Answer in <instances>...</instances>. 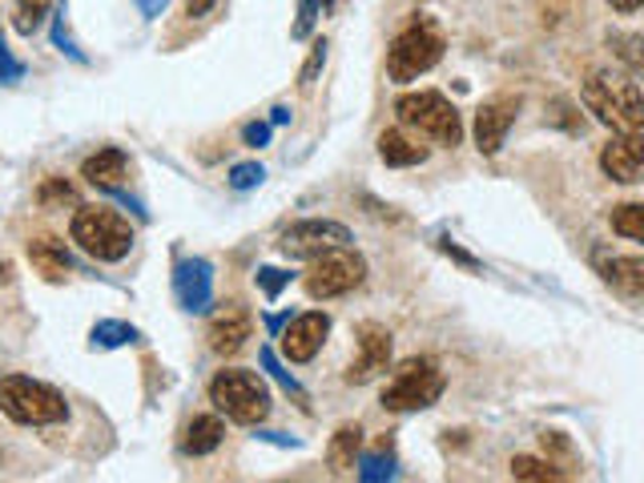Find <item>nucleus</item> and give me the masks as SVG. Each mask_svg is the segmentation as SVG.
<instances>
[{
    "mask_svg": "<svg viewBox=\"0 0 644 483\" xmlns=\"http://www.w3.org/2000/svg\"><path fill=\"white\" fill-rule=\"evenodd\" d=\"M41 202L44 205H53V202H77V193H73V185H69V182L53 178V182L41 185Z\"/></svg>",
    "mask_w": 644,
    "mask_h": 483,
    "instance_id": "34",
    "label": "nucleus"
},
{
    "mask_svg": "<svg viewBox=\"0 0 644 483\" xmlns=\"http://www.w3.org/2000/svg\"><path fill=\"white\" fill-rule=\"evenodd\" d=\"M250 334H254V319H250V311H242V306H225V311L210 322L205 339H210V351L214 354H238L242 346H246Z\"/></svg>",
    "mask_w": 644,
    "mask_h": 483,
    "instance_id": "15",
    "label": "nucleus"
},
{
    "mask_svg": "<svg viewBox=\"0 0 644 483\" xmlns=\"http://www.w3.org/2000/svg\"><path fill=\"white\" fill-rule=\"evenodd\" d=\"M601 170L608 173L612 182L633 185L644 178V138H633V133H616L601 150Z\"/></svg>",
    "mask_w": 644,
    "mask_h": 483,
    "instance_id": "13",
    "label": "nucleus"
},
{
    "mask_svg": "<svg viewBox=\"0 0 644 483\" xmlns=\"http://www.w3.org/2000/svg\"><path fill=\"white\" fill-rule=\"evenodd\" d=\"M322 61H326V41H314L311 57H306V64H302V73H299V85L302 89H311L314 85V73L322 69Z\"/></svg>",
    "mask_w": 644,
    "mask_h": 483,
    "instance_id": "32",
    "label": "nucleus"
},
{
    "mask_svg": "<svg viewBox=\"0 0 644 483\" xmlns=\"http://www.w3.org/2000/svg\"><path fill=\"white\" fill-rule=\"evenodd\" d=\"M515 101H487V105L475 113V145H480V153H500L504 150V138L507 129H512L515 121Z\"/></svg>",
    "mask_w": 644,
    "mask_h": 483,
    "instance_id": "14",
    "label": "nucleus"
},
{
    "mask_svg": "<svg viewBox=\"0 0 644 483\" xmlns=\"http://www.w3.org/2000/svg\"><path fill=\"white\" fill-rule=\"evenodd\" d=\"M601 274L608 286H616L621 294H633V299H644V254H628V258H604Z\"/></svg>",
    "mask_w": 644,
    "mask_h": 483,
    "instance_id": "18",
    "label": "nucleus"
},
{
    "mask_svg": "<svg viewBox=\"0 0 644 483\" xmlns=\"http://www.w3.org/2000/svg\"><path fill=\"white\" fill-rule=\"evenodd\" d=\"M69 234L97 262H121L129 254V246H133L129 222L121 214H113V210H105V205H81L73 214Z\"/></svg>",
    "mask_w": 644,
    "mask_h": 483,
    "instance_id": "4",
    "label": "nucleus"
},
{
    "mask_svg": "<svg viewBox=\"0 0 644 483\" xmlns=\"http://www.w3.org/2000/svg\"><path fill=\"white\" fill-rule=\"evenodd\" d=\"M612 234L628 238V242H644V202L612 205Z\"/></svg>",
    "mask_w": 644,
    "mask_h": 483,
    "instance_id": "23",
    "label": "nucleus"
},
{
    "mask_svg": "<svg viewBox=\"0 0 644 483\" xmlns=\"http://www.w3.org/2000/svg\"><path fill=\"white\" fill-rule=\"evenodd\" d=\"M262 371H270V379H279L286 395H294V399H299V403H306V391H302V386L294 383V375H290L286 366L279 363V354L270 351V346H262Z\"/></svg>",
    "mask_w": 644,
    "mask_h": 483,
    "instance_id": "25",
    "label": "nucleus"
},
{
    "mask_svg": "<svg viewBox=\"0 0 644 483\" xmlns=\"http://www.w3.org/2000/svg\"><path fill=\"white\" fill-rule=\"evenodd\" d=\"M319 4L322 0H302L299 4V24H294V37H311V29H314V21H319Z\"/></svg>",
    "mask_w": 644,
    "mask_h": 483,
    "instance_id": "35",
    "label": "nucleus"
},
{
    "mask_svg": "<svg viewBox=\"0 0 644 483\" xmlns=\"http://www.w3.org/2000/svg\"><path fill=\"white\" fill-rule=\"evenodd\" d=\"M326 334H331V314L306 311V314H299V319L286 322L282 351H286L290 363H311L314 354L322 351V343H326Z\"/></svg>",
    "mask_w": 644,
    "mask_h": 483,
    "instance_id": "10",
    "label": "nucleus"
},
{
    "mask_svg": "<svg viewBox=\"0 0 644 483\" xmlns=\"http://www.w3.org/2000/svg\"><path fill=\"white\" fill-rule=\"evenodd\" d=\"M0 411L21 427H53L69 415V403L57 386L41 383V379L9 375L0 379Z\"/></svg>",
    "mask_w": 644,
    "mask_h": 483,
    "instance_id": "2",
    "label": "nucleus"
},
{
    "mask_svg": "<svg viewBox=\"0 0 644 483\" xmlns=\"http://www.w3.org/2000/svg\"><path fill=\"white\" fill-rule=\"evenodd\" d=\"M29 262H32V270H37L41 279H49V282H61L64 274L73 270V258H69L64 242H57V238H32L29 242Z\"/></svg>",
    "mask_w": 644,
    "mask_h": 483,
    "instance_id": "17",
    "label": "nucleus"
},
{
    "mask_svg": "<svg viewBox=\"0 0 644 483\" xmlns=\"http://www.w3.org/2000/svg\"><path fill=\"white\" fill-rule=\"evenodd\" d=\"M270 121H274V125H286V121H290V109H274V118H270Z\"/></svg>",
    "mask_w": 644,
    "mask_h": 483,
    "instance_id": "42",
    "label": "nucleus"
},
{
    "mask_svg": "<svg viewBox=\"0 0 644 483\" xmlns=\"http://www.w3.org/2000/svg\"><path fill=\"white\" fill-rule=\"evenodd\" d=\"M379 158H383L386 165H399V170H403V165H419V161L427 158V150L415 145L411 138H403L399 129H386L383 138H379Z\"/></svg>",
    "mask_w": 644,
    "mask_h": 483,
    "instance_id": "20",
    "label": "nucleus"
},
{
    "mask_svg": "<svg viewBox=\"0 0 644 483\" xmlns=\"http://www.w3.org/2000/svg\"><path fill=\"white\" fill-rule=\"evenodd\" d=\"M580 97H584L588 113H596V121H604L612 133L644 138V93L628 73L596 69V73H588Z\"/></svg>",
    "mask_w": 644,
    "mask_h": 483,
    "instance_id": "1",
    "label": "nucleus"
},
{
    "mask_svg": "<svg viewBox=\"0 0 644 483\" xmlns=\"http://www.w3.org/2000/svg\"><path fill=\"white\" fill-rule=\"evenodd\" d=\"M125 173H129V158L121 150H113V145H109V150H97L93 158H85V165H81V178L105 193H118L121 182H125Z\"/></svg>",
    "mask_w": 644,
    "mask_h": 483,
    "instance_id": "16",
    "label": "nucleus"
},
{
    "mask_svg": "<svg viewBox=\"0 0 644 483\" xmlns=\"http://www.w3.org/2000/svg\"><path fill=\"white\" fill-rule=\"evenodd\" d=\"M359 475H363L366 483L391 480V475H395V460H391V455H386V460H383V455H366V460H363V472H359Z\"/></svg>",
    "mask_w": 644,
    "mask_h": 483,
    "instance_id": "31",
    "label": "nucleus"
},
{
    "mask_svg": "<svg viewBox=\"0 0 644 483\" xmlns=\"http://www.w3.org/2000/svg\"><path fill=\"white\" fill-rule=\"evenodd\" d=\"M12 279V262H0V286Z\"/></svg>",
    "mask_w": 644,
    "mask_h": 483,
    "instance_id": "43",
    "label": "nucleus"
},
{
    "mask_svg": "<svg viewBox=\"0 0 644 483\" xmlns=\"http://www.w3.org/2000/svg\"><path fill=\"white\" fill-rule=\"evenodd\" d=\"M222 435H225V427L218 415H193L190 423H185L182 451L185 455H210V451H218Z\"/></svg>",
    "mask_w": 644,
    "mask_h": 483,
    "instance_id": "19",
    "label": "nucleus"
},
{
    "mask_svg": "<svg viewBox=\"0 0 644 483\" xmlns=\"http://www.w3.org/2000/svg\"><path fill=\"white\" fill-rule=\"evenodd\" d=\"M165 4H170V0H138V9L145 12V17H161V12H165Z\"/></svg>",
    "mask_w": 644,
    "mask_h": 483,
    "instance_id": "39",
    "label": "nucleus"
},
{
    "mask_svg": "<svg viewBox=\"0 0 644 483\" xmlns=\"http://www.w3.org/2000/svg\"><path fill=\"white\" fill-rule=\"evenodd\" d=\"M366 279V258L354 254L351 246L322 250L319 258H311V270L302 274V286L311 299H343L354 286H363Z\"/></svg>",
    "mask_w": 644,
    "mask_h": 483,
    "instance_id": "7",
    "label": "nucleus"
},
{
    "mask_svg": "<svg viewBox=\"0 0 644 483\" xmlns=\"http://www.w3.org/2000/svg\"><path fill=\"white\" fill-rule=\"evenodd\" d=\"M21 77H24V64L9 53V44H4V37H0V81L12 85V81H21Z\"/></svg>",
    "mask_w": 644,
    "mask_h": 483,
    "instance_id": "33",
    "label": "nucleus"
},
{
    "mask_svg": "<svg viewBox=\"0 0 644 483\" xmlns=\"http://www.w3.org/2000/svg\"><path fill=\"white\" fill-rule=\"evenodd\" d=\"M359 443H363L359 423H346V427L334 431L331 447H326V463H331V472H351L354 455H359Z\"/></svg>",
    "mask_w": 644,
    "mask_h": 483,
    "instance_id": "21",
    "label": "nucleus"
},
{
    "mask_svg": "<svg viewBox=\"0 0 644 483\" xmlns=\"http://www.w3.org/2000/svg\"><path fill=\"white\" fill-rule=\"evenodd\" d=\"M262 178H266V170H262L258 161H242V165L230 170V185H234V190H254Z\"/></svg>",
    "mask_w": 644,
    "mask_h": 483,
    "instance_id": "29",
    "label": "nucleus"
},
{
    "mask_svg": "<svg viewBox=\"0 0 644 483\" xmlns=\"http://www.w3.org/2000/svg\"><path fill=\"white\" fill-rule=\"evenodd\" d=\"M173 294L185 311H205L214 302V266L205 258H182L173 270Z\"/></svg>",
    "mask_w": 644,
    "mask_h": 483,
    "instance_id": "12",
    "label": "nucleus"
},
{
    "mask_svg": "<svg viewBox=\"0 0 644 483\" xmlns=\"http://www.w3.org/2000/svg\"><path fill=\"white\" fill-rule=\"evenodd\" d=\"M443 371L431 359H407L399 366L395 379L383 386V407L386 411H423L443 395Z\"/></svg>",
    "mask_w": 644,
    "mask_h": 483,
    "instance_id": "8",
    "label": "nucleus"
},
{
    "mask_svg": "<svg viewBox=\"0 0 644 483\" xmlns=\"http://www.w3.org/2000/svg\"><path fill=\"white\" fill-rule=\"evenodd\" d=\"M612 44H616V57H621L624 64L644 69V37L641 32H633V37H612Z\"/></svg>",
    "mask_w": 644,
    "mask_h": 483,
    "instance_id": "27",
    "label": "nucleus"
},
{
    "mask_svg": "<svg viewBox=\"0 0 644 483\" xmlns=\"http://www.w3.org/2000/svg\"><path fill=\"white\" fill-rule=\"evenodd\" d=\"M242 138H246V145H254L258 150V145H266L270 141V125L266 121H250V125L242 129Z\"/></svg>",
    "mask_w": 644,
    "mask_h": 483,
    "instance_id": "37",
    "label": "nucleus"
},
{
    "mask_svg": "<svg viewBox=\"0 0 644 483\" xmlns=\"http://www.w3.org/2000/svg\"><path fill=\"white\" fill-rule=\"evenodd\" d=\"M53 44L61 49V53H69L73 61H81L85 64V53L77 49V41H73V32H69V24H64V4L57 9V17H53Z\"/></svg>",
    "mask_w": 644,
    "mask_h": 483,
    "instance_id": "28",
    "label": "nucleus"
},
{
    "mask_svg": "<svg viewBox=\"0 0 644 483\" xmlns=\"http://www.w3.org/2000/svg\"><path fill=\"white\" fill-rule=\"evenodd\" d=\"M440 61H443V37L427 17L411 21L407 29L391 41V49H386V73H391V81H399V85H407L415 77L431 73Z\"/></svg>",
    "mask_w": 644,
    "mask_h": 483,
    "instance_id": "5",
    "label": "nucleus"
},
{
    "mask_svg": "<svg viewBox=\"0 0 644 483\" xmlns=\"http://www.w3.org/2000/svg\"><path fill=\"white\" fill-rule=\"evenodd\" d=\"M512 475L515 480H556V467L544 460H532V455H515L512 460Z\"/></svg>",
    "mask_w": 644,
    "mask_h": 483,
    "instance_id": "26",
    "label": "nucleus"
},
{
    "mask_svg": "<svg viewBox=\"0 0 644 483\" xmlns=\"http://www.w3.org/2000/svg\"><path fill=\"white\" fill-rule=\"evenodd\" d=\"M210 9H214V0H185V12L190 17H205Z\"/></svg>",
    "mask_w": 644,
    "mask_h": 483,
    "instance_id": "40",
    "label": "nucleus"
},
{
    "mask_svg": "<svg viewBox=\"0 0 644 483\" xmlns=\"http://www.w3.org/2000/svg\"><path fill=\"white\" fill-rule=\"evenodd\" d=\"M608 4L616 12H636V9H644V0H608Z\"/></svg>",
    "mask_w": 644,
    "mask_h": 483,
    "instance_id": "41",
    "label": "nucleus"
},
{
    "mask_svg": "<svg viewBox=\"0 0 644 483\" xmlns=\"http://www.w3.org/2000/svg\"><path fill=\"white\" fill-rule=\"evenodd\" d=\"M44 12H49V0H17L12 4V29L21 32V37H32V32L41 29Z\"/></svg>",
    "mask_w": 644,
    "mask_h": 483,
    "instance_id": "24",
    "label": "nucleus"
},
{
    "mask_svg": "<svg viewBox=\"0 0 644 483\" xmlns=\"http://www.w3.org/2000/svg\"><path fill=\"white\" fill-rule=\"evenodd\" d=\"M391 363V334L379 326V322H366L363 331H359V354H354V363L346 366V383H371L379 379Z\"/></svg>",
    "mask_w": 644,
    "mask_h": 483,
    "instance_id": "11",
    "label": "nucleus"
},
{
    "mask_svg": "<svg viewBox=\"0 0 644 483\" xmlns=\"http://www.w3.org/2000/svg\"><path fill=\"white\" fill-rule=\"evenodd\" d=\"M395 113L407 129H419L423 138L440 141V145H447V150H455V145L463 141L460 109L451 105L443 93H435V89H423V93H403L395 101Z\"/></svg>",
    "mask_w": 644,
    "mask_h": 483,
    "instance_id": "6",
    "label": "nucleus"
},
{
    "mask_svg": "<svg viewBox=\"0 0 644 483\" xmlns=\"http://www.w3.org/2000/svg\"><path fill=\"white\" fill-rule=\"evenodd\" d=\"M258 286L266 290V299H279L282 290L290 286V274L286 270H279V266H262L258 270Z\"/></svg>",
    "mask_w": 644,
    "mask_h": 483,
    "instance_id": "30",
    "label": "nucleus"
},
{
    "mask_svg": "<svg viewBox=\"0 0 644 483\" xmlns=\"http://www.w3.org/2000/svg\"><path fill=\"white\" fill-rule=\"evenodd\" d=\"M440 250L447 258H455V262H460V266H467V270H480V262H475L472 254H467V250H460L455 246V242H451V238H440Z\"/></svg>",
    "mask_w": 644,
    "mask_h": 483,
    "instance_id": "36",
    "label": "nucleus"
},
{
    "mask_svg": "<svg viewBox=\"0 0 644 483\" xmlns=\"http://www.w3.org/2000/svg\"><path fill=\"white\" fill-rule=\"evenodd\" d=\"M89 339H93V346H101V351H113V346L138 343L141 334H138V326H129V322H121V319H101Z\"/></svg>",
    "mask_w": 644,
    "mask_h": 483,
    "instance_id": "22",
    "label": "nucleus"
},
{
    "mask_svg": "<svg viewBox=\"0 0 644 483\" xmlns=\"http://www.w3.org/2000/svg\"><path fill=\"white\" fill-rule=\"evenodd\" d=\"M279 246L286 258H319L322 250L351 246V230L343 222H331V218H306V222L282 230Z\"/></svg>",
    "mask_w": 644,
    "mask_h": 483,
    "instance_id": "9",
    "label": "nucleus"
},
{
    "mask_svg": "<svg viewBox=\"0 0 644 483\" xmlns=\"http://www.w3.org/2000/svg\"><path fill=\"white\" fill-rule=\"evenodd\" d=\"M540 440H544V451H556V455H564V460H572V443L564 440L560 431H544Z\"/></svg>",
    "mask_w": 644,
    "mask_h": 483,
    "instance_id": "38",
    "label": "nucleus"
},
{
    "mask_svg": "<svg viewBox=\"0 0 644 483\" xmlns=\"http://www.w3.org/2000/svg\"><path fill=\"white\" fill-rule=\"evenodd\" d=\"M210 403L222 411L225 419H234L242 427H258L270 415V391L266 383L246 371V366H225L210 379Z\"/></svg>",
    "mask_w": 644,
    "mask_h": 483,
    "instance_id": "3",
    "label": "nucleus"
}]
</instances>
